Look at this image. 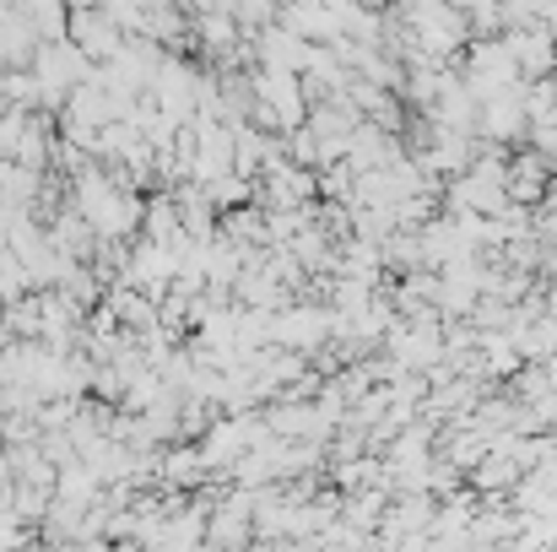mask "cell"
<instances>
[{"instance_id":"obj_2","label":"cell","mask_w":557,"mask_h":552,"mask_svg":"<svg viewBox=\"0 0 557 552\" xmlns=\"http://www.w3.org/2000/svg\"><path fill=\"white\" fill-rule=\"evenodd\" d=\"M347 520H352L358 531H373V526L384 520V499H379V493H363V499H352V504H347Z\"/></svg>"},{"instance_id":"obj_1","label":"cell","mask_w":557,"mask_h":552,"mask_svg":"<svg viewBox=\"0 0 557 552\" xmlns=\"http://www.w3.org/2000/svg\"><path fill=\"white\" fill-rule=\"evenodd\" d=\"M471 488H476V493H493V499H498V493H515V488H520V466H515L509 455H482V461L471 466Z\"/></svg>"},{"instance_id":"obj_3","label":"cell","mask_w":557,"mask_h":552,"mask_svg":"<svg viewBox=\"0 0 557 552\" xmlns=\"http://www.w3.org/2000/svg\"><path fill=\"white\" fill-rule=\"evenodd\" d=\"M553 87H557V71H553Z\"/></svg>"}]
</instances>
